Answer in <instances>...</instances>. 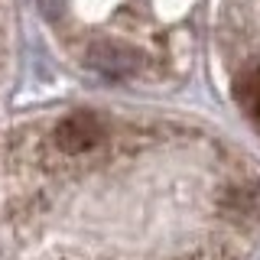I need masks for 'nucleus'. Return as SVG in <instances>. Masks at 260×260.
<instances>
[{
	"mask_svg": "<svg viewBox=\"0 0 260 260\" xmlns=\"http://www.w3.org/2000/svg\"><path fill=\"white\" fill-rule=\"evenodd\" d=\"M137 62H140V55L124 43H114V39H98L88 46V65L104 72V75H127L137 69Z\"/></svg>",
	"mask_w": 260,
	"mask_h": 260,
	"instance_id": "f03ea898",
	"label": "nucleus"
},
{
	"mask_svg": "<svg viewBox=\"0 0 260 260\" xmlns=\"http://www.w3.org/2000/svg\"><path fill=\"white\" fill-rule=\"evenodd\" d=\"M104 140V127L94 114L81 111V114H72L65 117L59 127H55V146L65 153H85V150H94L98 143Z\"/></svg>",
	"mask_w": 260,
	"mask_h": 260,
	"instance_id": "f257e3e1",
	"label": "nucleus"
},
{
	"mask_svg": "<svg viewBox=\"0 0 260 260\" xmlns=\"http://www.w3.org/2000/svg\"><path fill=\"white\" fill-rule=\"evenodd\" d=\"M65 7H69V0H39V10H43L49 20H59L65 13Z\"/></svg>",
	"mask_w": 260,
	"mask_h": 260,
	"instance_id": "20e7f679",
	"label": "nucleus"
},
{
	"mask_svg": "<svg viewBox=\"0 0 260 260\" xmlns=\"http://www.w3.org/2000/svg\"><path fill=\"white\" fill-rule=\"evenodd\" d=\"M234 94H238V104H241V111L247 114V120L260 130V62H250L238 75Z\"/></svg>",
	"mask_w": 260,
	"mask_h": 260,
	"instance_id": "7ed1b4c3",
	"label": "nucleus"
}]
</instances>
